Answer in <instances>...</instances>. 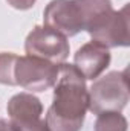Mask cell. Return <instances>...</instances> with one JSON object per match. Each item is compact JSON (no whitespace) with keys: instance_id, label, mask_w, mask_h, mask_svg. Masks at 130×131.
<instances>
[{"instance_id":"cell-8","label":"cell","mask_w":130,"mask_h":131,"mask_svg":"<svg viewBox=\"0 0 130 131\" xmlns=\"http://www.w3.org/2000/svg\"><path fill=\"white\" fill-rule=\"evenodd\" d=\"M73 63L86 79H97L110 64V52L106 46L90 41L77 50Z\"/></svg>"},{"instance_id":"cell-9","label":"cell","mask_w":130,"mask_h":131,"mask_svg":"<svg viewBox=\"0 0 130 131\" xmlns=\"http://www.w3.org/2000/svg\"><path fill=\"white\" fill-rule=\"evenodd\" d=\"M95 131H127V119L119 111L99 113L95 122Z\"/></svg>"},{"instance_id":"cell-6","label":"cell","mask_w":130,"mask_h":131,"mask_svg":"<svg viewBox=\"0 0 130 131\" xmlns=\"http://www.w3.org/2000/svg\"><path fill=\"white\" fill-rule=\"evenodd\" d=\"M8 116L17 131H49L46 121L41 119L43 105L31 93H18L8 102Z\"/></svg>"},{"instance_id":"cell-10","label":"cell","mask_w":130,"mask_h":131,"mask_svg":"<svg viewBox=\"0 0 130 131\" xmlns=\"http://www.w3.org/2000/svg\"><path fill=\"white\" fill-rule=\"evenodd\" d=\"M17 61V55L11 52L0 53V84L3 85H17L14 78V66Z\"/></svg>"},{"instance_id":"cell-7","label":"cell","mask_w":130,"mask_h":131,"mask_svg":"<svg viewBox=\"0 0 130 131\" xmlns=\"http://www.w3.org/2000/svg\"><path fill=\"white\" fill-rule=\"evenodd\" d=\"M92 41L109 47L129 46L130 44V25H129V5L119 11L109 12L89 31Z\"/></svg>"},{"instance_id":"cell-12","label":"cell","mask_w":130,"mask_h":131,"mask_svg":"<svg viewBox=\"0 0 130 131\" xmlns=\"http://www.w3.org/2000/svg\"><path fill=\"white\" fill-rule=\"evenodd\" d=\"M0 131H17V128L11 124V121L0 119Z\"/></svg>"},{"instance_id":"cell-11","label":"cell","mask_w":130,"mask_h":131,"mask_svg":"<svg viewBox=\"0 0 130 131\" xmlns=\"http://www.w3.org/2000/svg\"><path fill=\"white\" fill-rule=\"evenodd\" d=\"M12 8H15V9H22V11H25V9H29V8H32L34 3L37 2V0H6Z\"/></svg>"},{"instance_id":"cell-2","label":"cell","mask_w":130,"mask_h":131,"mask_svg":"<svg viewBox=\"0 0 130 131\" xmlns=\"http://www.w3.org/2000/svg\"><path fill=\"white\" fill-rule=\"evenodd\" d=\"M129 102L127 70L110 72L99 78L89 89V110L95 114L121 111Z\"/></svg>"},{"instance_id":"cell-3","label":"cell","mask_w":130,"mask_h":131,"mask_svg":"<svg viewBox=\"0 0 130 131\" xmlns=\"http://www.w3.org/2000/svg\"><path fill=\"white\" fill-rule=\"evenodd\" d=\"M15 84L31 92H44L55 85L58 78V64L35 58V57H17L14 66Z\"/></svg>"},{"instance_id":"cell-1","label":"cell","mask_w":130,"mask_h":131,"mask_svg":"<svg viewBox=\"0 0 130 131\" xmlns=\"http://www.w3.org/2000/svg\"><path fill=\"white\" fill-rule=\"evenodd\" d=\"M89 110L86 78L72 64H58L54 101L46 114L49 131H81Z\"/></svg>"},{"instance_id":"cell-4","label":"cell","mask_w":130,"mask_h":131,"mask_svg":"<svg viewBox=\"0 0 130 131\" xmlns=\"http://www.w3.org/2000/svg\"><path fill=\"white\" fill-rule=\"evenodd\" d=\"M69 49L64 35L48 26H35L25 41V50L29 57L41 58L54 64L64 63L69 57Z\"/></svg>"},{"instance_id":"cell-5","label":"cell","mask_w":130,"mask_h":131,"mask_svg":"<svg viewBox=\"0 0 130 131\" xmlns=\"http://www.w3.org/2000/svg\"><path fill=\"white\" fill-rule=\"evenodd\" d=\"M44 26L60 32L61 35L73 37L84 31V20L81 8L77 0H52L43 12Z\"/></svg>"}]
</instances>
